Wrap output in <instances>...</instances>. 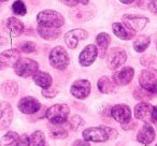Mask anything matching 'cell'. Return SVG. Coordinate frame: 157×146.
Returning <instances> with one entry per match:
<instances>
[{
	"label": "cell",
	"instance_id": "cell-7",
	"mask_svg": "<svg viewBox=\"0 0 157 146\" xmlns=\"http://www.w3.org/2000/svg\"><path fill=\"white\" fill-rule=\"evenodd\" d=\"M123 23L127 28L136 33L141 31L146 26V24L148 23V18L143 17V16L133 15V14H126L123 16Z\"/></svg>",
	"mask_w": 157,
	"mask_h": 146
},
{
	"label": "cell",
	"instance_id": "cell-15",
	"mask_svg": "<svg viewBox=\"0 0 157 146\" xmlns=\"http://www.w3.org/2000/svg\"><path fill=\"white\" fill-rule=\"evenodd\" d=\"M154 107L147 102H140L135 107V116L137 119L144 122H152Z\"/></svg>",
	"mask_w": 157,
	"mask_h": 146
},
{
	"label": "cell",
	"instance_id": "cell-41",
	"mask_svg": "<svg viewBox=\"0 0 157 146\" xmlns=\"http://www.w3.org/2000/svg\"><path fill=\"white\" fill-rule=\"evenodd\" d=\"M78 12H80V13H81V12H83V9H80V10H78ZM76 17H78V21H81L80 18H82V15H76ZM83 20H84V21H86V20H88V18L86 17V16H84Z\"/></svg>",
	"mask_w": 157,
	"mask_h": 146
},
{
	"label": "cell",
	"instance_id": "cell-35",
	"mask_svg": "<svg viewBox=\"0 0 157 146\" xmlns=\"http://www.w3.org/2000/svg\"><path fill=\"white\" fill-rule=\"evenodd\" d=\"M60 2L68 7H76L78 5L86 6L88 3V0H60Z\"/></svg>",
	"mask_w": 157,
	"mask_h": 146
},
{
	"label": "cell",
	"instance_id": "cell-40",
	"mask_svg": "<svg viewBox=\"0 0 157 146\" xmlns=\"http://www.w3.org/2000/svg\"><path fill=\"white\" fill-rule=\"evenodd\" d=\"M121 2L124 3V5H130V3H132L135 0H120Z\"/></svg>",
	"mask_w": 157,
	"mask_h": 146
},
{
	"label": "cell",
	"instance_id": "cell-17",
	"mask_svg": "<svg viewBox=\"0 0 157 146\" xmlns=\"http://www.w3.org/2000/svg\"><path fill=\"white\" fill-rule=\"evenodd\" d=\"M135 75V71L131 67H125L121 69L120 71L115 72L113 74V81L116 85L125 86L129 84L133 79Z\"/></svg>",
	"mask_w": 157,
	"mask_h": 146
},
{
	"label": "cell",
	"instance_id": "cell-38",
	"mask_svg": "<svg viewBox=\"0 0 157 146\" xmlns=\"http://www.w3.org/2000/svg\"><path fill=\"white\" fill-rule=\"evenodd\" d=\"M72 146H90V144L86 140H76L72 144Z\"/></svg>",
	"mask_w": 157,
	"mask_h": 146
},
{
	"label": "cell",
	"instance_id": "cell-33",
	"mask_svg": "<svg viewBox=\"0 0 157 146\" xmlns=\"http://www.w3.org/2000/svg\"><path fill=\"white\" fill-rule=\"evenodd\" d=\"M20 48L24 53H33L36 51V44L31 41H26L21 44Z\"/></svg>",
	"mask_w": 157,
	"mask_h": 146
},
{
	"label": "cell",
	"instance_id": "cell-29",
	"mask_svg": "<svg viewBox=\"0 0 157 146\" xmlns=\"http://www.w3.org/2000/svg\"><path fill=\"white\" fill-rule=\"evenodd\" d=\"M20 135L16 132L10 131V132L6 133L2 137H1V142H0V146H13L15 141L18 139Z\"/></svg>",
	"mask_w": 157,
	"mask_h": 146
},
{
	"label": "cell",
	"instance_id": "cell-13",
	"mask_svg": "<svg viewBox=\"0 0 157 146\" xmlns=\"http://www.w3.org/2000/svg\"><path fill=\"white\" fill-rule=\"evenodd\" d=\"M97 56H98V48L95 44H90L80 53L78 62L82 67H88L95 62Z\"/></svg>",
	"mask_w": 157,
	"mask_h": 146
},
{
	"label": "cell",
	"instance_id": "cell-25",
	"mask_svg": "<svg viewBox=\"0 0 157 146\" xmlns=\"http://www.w3.org/2000/svg\"><path fill=\"white\" fill-rule=\"evenodd\" d=\"M1 92L3 96L8 98H13L18 92V85L14 81H6L1 86Z\"/></svg>",
	"mask_w": 157,
	"mask_h": 146
},
{
	"label": "cell",
	"instance_id": "cell-1",
	"mask_svg": "<svg viewBox=\"0 0 157 146\" xmlns=\"http://www.w3.org/2000/svg\"><path fill=\"white\" fill-rule=\"evenodd\" d=\"M83 139L86 141L95 142V143H105L109 140L115 139L118 135V132L114 128L105 126L90 127L82 132Z\"/></svg>",
	"mask_w": 157,
	"mask_h": 146
},
{
	"label": "cell",
	"instance_id": "cell-14",
	"mask_svg": "<svg viewBox=\"0 0 157 146\" xmlns=\"http://www.w3.org/2000/svg\"><path fill=\"white\" fill-rule=\"evenodd\" d=\"M21 59V53L18 50L11 48V50L5 51L0 54V66L1 69L14 66Z\"/></svg>",
	"mask_w": 157,
	"mask_h": 146
},
{
	"label": "cell",
	"instance_id": "cell-39",
	"mask_svg": "<svg viewBox=\"0 0 157 146\" xmlns=\"http://www.w3.org/2000/svg\"><path fill=\"white\" fill-rule=\"evenodd\" d=\"M152 122H154L155 126L157 127V105H156V107H154V110H153Z\"/></svg>",
	"mask_w": 157,
	"mask_h": 146
},
{
	"label": "cell",
	"instance_id": "cell-6",
	"mask_svg": "<svg viewBox=\"0 0 157 146\" xmlns=\"http://www.w3.org/2000/svg\"><path fill=\"white\" fill-rule=\"evenodd\" d=\"M14 72L21 77H28L30 75L36 74L39 69V65L37 61L30 58H21L13 66Z\"/></svg>",
	"mask_w": 157,
	"mask_h": 146
},
{
	"label": "cell",
	"instance_id": "cell-44",
	"mask_svg": "<svg viewBox=\"0 0 157 146\" xmlns=\"http://www.w3.org/2000/svg\"><path fill=\"white\" fill-rule=\"evenodd\" d=\"M155 146H157V144H156V145H155Z\"/></svg>",
	"mask_w": 157,
	"mask_h": 146
},
{
	"label": "cell",
	"instance_id": "cell-19",
	"mask_svg": "<svg viewBox=\"0 0 157 146\" xmlns=\"http://www.w3.org/2000/svg\"><path fill=\"white\" fill-rule=\"evenodd\" d=\"M0 113H1V117H0V128L6 129L9 127L13 119V110L10 103L1 102V107H0Z\"/></svg>",
	"mask_w": 157,
	"mask_h": 146
},
{
	"label": "cell",
	"instance_id": "cell-12",
	"mask_svg": "<svg viewBox=\"0 0 157 146\" xmlns=\"http://www.w3.org/2000/svg\"><path fill=\"white\" fill-rule=\"evenodd\" d=\"M126 59H127V54L123 48L113 47L109 53L108 65H109L110 69L115 70L117 68H120L126 61Z\"/></svg>",
	"mask_w": 157,
	"mask_h": 146
},
{
	"label": "cell",
	"instance_id": "cell-31",
	"mask_svg": "<svg viewBox=\"0 0 157 146\" xmlns=\"http://www.w3.org/2000/svg\"><path fill=\"white\" fill-rule=\"evenodd\" d=\"M135 98L138 99V100H141V101H146V100H150L152 98V95L151 92H148L147 90L143 89V88H138V89L135 90Z\"/></svg>",
	"mask_w": 157,
	"mask_h": 146
},
{
	"label": "cell",
	"instance_id": "cell-3",
	"mask_svg": "<svg viewBox=\"0 0 157 146\" xmlns=\"http://www.w3.org/2000/svg\"><path fill=\"white\" fill-rule=\"evenodd\" d=\"M38 25L46 27H56L60 28L65 24V18L59 12L55 10H44L37 15Z\"/></svg>",
	"mask_w": 157,
	"mask_h": 146
},
{
	"label": "cell",
	"instance_id": "cell-37",
	"mask_svg": "<svg viewBox=\"0 0 157 146\" xmlns=\"http://www.w3.org/2000/svg\"><path fill=\"white\" fill-rule=\"evenodd\" d=\"M148 10L153 14L157 15V0H151L150 3H148Z\"/></svg>",
	"mask_w": 157,
	"mask_h": 146
},
{
	"label": "cell",
	"instance_id": "cell-30",
	"mask_svg": "<svg viewBox=\"0 0 157 146\" xmlns=\"http://www.w3.org/2000/svg\"><path fill=\"white\" fill-rule=\"evenodd\" d=\"M12 10H13V13L16 15L23 16L27 13V9L25 3L23 2L22 0H16L15 2L12 5Z\"/></svg>",
	"mask_w": 157,
	"mask_h": 146
},
{
	"label": "cell",
	"instance_id": "cell-24",
	"mask_svg": "<svg viewBox=\"0 0 157 146\" xmlns=\"http://www.w3.org/2000/svg\"><path fill=\"white\" fill-rule=\"evenodd\" d=\"M96 42L99 47V51H100V57H103L107 53L110 43H111V37L107 32H101L97 36Z\"/></svg>",
	"mask_w": 157,
	"mask_h": 146
},
{
	"label": "cell",
	"instance_id": "cell-22",
	"mask_svg": "<svg viewBox=\"0 0 157 146\" xmlns=\"http://www.w3.org/2000/svg\"><path fill=\"white\" fill-rule=\"evenodd\" d=\"M38 33L44 40L51 41V40L57 39L60 36L61 30L60 28H56V27H46V26L38 25Z\"/></svg>",
	"mask_w": 157,
	"mask_h": 146
},
{
	"label": "cell",
	"instance_id": "cell-23",
	"mask_svg": "<svg viewBox=\"0 0 157 146\" xmlns=\"http://www.w3.org/2000/svg\"><path fill=\"white\" fill-rule=\"evenodd\" d=\"M98 89L102 94H112L115 90V83L109 77H102L98 81Z\"/></svg>",
	"mask_w": 157,
	"mask_h": 146
},
{
	"label": "cell",
	"instance_id": "cell-28",
	"mask_svg": "<svg viewBox=\"0 0 157 146\" xmlns=\"http://www.w3.org/2000/svg\"><path fill=\"white\" fill-rule=\"evenodd\" d=\"M50 135L51 137L56 140L66 139L68 137V131L59 125H54L52 128H50Z\"/></svg>",
	"mask_w": 157,
	"mask_h": 146
},
{
	"label": "cell",
	"instance_id": "cell-26",
	"mask_svg": "<svg viewBox=\"0 0 157 146\" xmlns=\"http://www.w3.org/2000/svg\"><path fill=\"white\" fill-rule=\"evenodd\" d=\"M150 42H151V39L148 36H145V35L139 36V37L136 39V41L133 42V48H135L136 52L143 53L144 51L148 47Z\"/></svg>",
	"mask_w": 157,
	"mask_h": 146
},
{
	"label": "cell",
	"instance_id": "cell-5",
	"mask_svg": "<svg viewBox=\"0 0 157 146\" xmlns=\"http://www.w3.org/2000/svg\"><path fill=\"white\" fill-rule=\"evenodd\" d=\"M50 63L57 70H65L69 66V55L63 46H56L50 53Z\"/></svg>",
	"mask_w": 157,
	"mask_h": 146
},
{
	"label": "cell",
	"instance_id": "cell-16",
	"mask_svg": "<svg viewBox=\"0 0 157 146\" xmlns=\"http://www.w3.org/2000/svg\"><path fill=\"white\" fill-rule=\"evenodd\" d=\"M155 130L151 124L148 122H144V125L141 127L139 131H138V134H137V141L139 142L140 144L142 145H148L151 144L153 141L155 140Z\"/></svg>",
	"mask_w": 157,
	"mask_h": 146
},
{
	"label": "cell",
	"instance_id": "cell-11",
	"mask_svg": "<svg viewBox=\"0 0 157 146\" xmlns=\"http://www.w3.org/2000/svg\"><path fill=\"white\" fill-rule=\"evenodd\" d=\"M111 116L117 122L125 125L130 122L131 111L127 104H116L111 109Z\"/></svg>",
	"mask_w": 157,
	"mask_h": 146
},
{
	"label": "cell",
	"instance_id": "cell-8",
	"mask_svg": "<svg viewBox=\"0 0 157 146\" xmlns=\"http://www.w3.org/2000/svg\"><path fill=\"white\" fill-rule=\"evenodd\" d=\"M71 95L76 99L83 100L86 99L90 94V83L87 80H78L71 85L70 88Z\"/></svg>",
	"mask_w": 157,
	"mask_h": 146
},
{
	"label": "cell",
	"instance_id": "cell-4",
	"mask_svg": "<svg viewBox=\"0 0 157 146\" xmlns=\"http://www.w3.org/2000/svg\"><path fill=\"white\" fill-rule=\"evenodd\" d=\"M139 84L151 94H157V70L152 68L142 70L139 77Z\"/></svg>",
	"mask_w": 157,
	"mask_h": 146
},
{
	"label": "cell",
	"instance_id": "cell-42",
	"mask_svg": "<svg viewBox=\"0 0 157 146\" xmlns=\"http://www.w3.org/2000/svg\"><path fill=\"white\" fill-rule=\"evenodd\" d=\"M1 1H2V2H5V1H7V0H1Z\"/></svg>",
	"mask_w": 157,
	"mask_h": 146
},
{
	"label": "cell",
	"instance_id": "cell-2",
	"mask_svg": "<svg viewBox=\"0 0 157 146\" xmlns=\"http://www.w3.org/2000/svg\"><path fill=\"white\" fill-rule=\"evenodd\" d=\"M69 114V105L60 103V104H54L51 107H48L45 111V117L53 125H63L68 120Z\"/></svg>",
	"mask_w": 157,
	"mask_h": 146
},
{
	"label": "cell",
	"instance_id": "cell-18",
	"mask_svg": "<svg viewBox=\"0 0 157 146\" xmlns=\"http://www.w3.org/2000/svg\"><path fill=\"white\" fill-rule=\"evenodd\" d=\"M5 29L11 37H20L24 32V24L15 17H9L5 22Z\"/></svg>",
	"mask_w": 157,
	"mask_h": 146
},
{
	"label": "cell",
	"instance_id": "cell-43",
	"mask_svg": "<svg viewBox=\"0 0 157 146\" xmlns=\"http://www.w3.org/2000/svg\"><path fill=\"white\" fill-rule=\"evenodd\" d=\"M156 48H157V43H156Z\"/></svg>",
	"mask_w": 157,
	"mask_h": 146
},
{
	"label": "cell",
	"instance_id": "cell-9",
	"mask_svg": "<svg viewBox=\"0 0 157 146\" xmlns=\"http://www.w3.org/2000/svg\"><path fill=\"white\" fill-rule=\"evenodd\" d=\"M17 107L24 114H36L41 110V103L33 97H24L17 103Z\"/></svg>",
	"mask_w": 157,
	"mask_h": 146
},
{
	"label": "cell",
	"instance_id": "cell-10",
	"mask_svg": "<svg viewBox=\"0 0 157 146\" xmlns=\"http://www.w3.org/2000/svg\"><path fill=\"white\" fill-rule=\"evenodd\" d=\"M87 37H88L87 31L81 28H76V29H73V30L68 31V32L66 33L65 42L68 47L71 48V50H74V48L78 46V42L82 41V40H85Z\"/></svg>",
	"mask_w": 157,
	"mask_h": 146
},
{
	"label": "cell",
	"instance_id": "cell-21",
	"mask_svg": "<svg viewBox=\"0 0 157 146\" xmlns=\"http://www.w3.org/2000/svg\"><path fill=\"white\" fill-rule=\"evenodd\" d=\"M33 80L39 87H41L42 89H48L51 88L53 83L52 77L48 73L43 71H38L36 74L33 75Z\"/></svg>",
	"mask_w": 157,
	"mask_h": 146
},
{
	"label": "cell",
	"instance_id": "cell-32",
	"mask_svg": "<svg viewBox=\"0 0 157 146\" xmlns=\"http://www.w3.org/2000/svg\"><path fill=\"white\" fill-rule=\"evenodd\" d=\"M82 124V118L80 117L78 115H74L72 118H70L69 122H68V126L71 130L75 131L78 129V127L81 126Z\"/></svg>",
	"mask_w": 157,
	"mask_h": 146
},
{
	"label": "cell",
	"instance_id": "cell-36",
	"mask_svg": "<svg viewBox=\"0 0 157 146\" xmlns=\"http://www.w3.org/2000/svg\"><path fill=\"white\" fill-rule=\"evenodd\" d=\"M42 95H43L44 97H46V98H53V97H55L57 95V90L56 89H43L42 90Z\"/></svg>",
	"mask_w": 157,
	"mask_h": 146
},
{
	"label": "cell",
	"instance_id": "cell-20",
	"mask_svg": "<svg viewBox=\"0 0 157 146\" xmlns=\"http://www.w3.org/2000/svg\"><path fill=\"white\" fill-rule=\"evenodd\" d=\"M112 30L113 33L121 40H125V41H128L131 40L135 36V32L128 29L126 26H124L121 23H113L112 24Z\"/></svg>",
	"mask_w": 157,
	"mask_h": 146
},
{
	"label": "cell",
	"instance_id": "cell-27",
	"mask_svg": "<svg viewBox=\"0 0 157 146\" xmlns=\"http://www.w3.org/2000/svg\"><path fill=\"white\" fill-rule=\"evenodd\" d=\"M30 143L31 146H48L45 140V135L42 131L38 130L31 133L30 135Z\"/></svg>",
	"mask_w": 157,
	"mask_h": 146
},
{
	"label": "cell",
	"instance_id": "cell-34",
	"mask_svg": "<svg viewBox=\"0 0 157 146\" xmlns=\"http://www.w3.org/2000/svg\"><path fill=\"white\" fill-rule=\"evenodd\" d=\"M30 137L26 134L20 135L18 139L15 141V143L13 144V146H30Z\"/></svg>",
	"mask_w": 157,
	"mask_h": 146
}]
</instances>
